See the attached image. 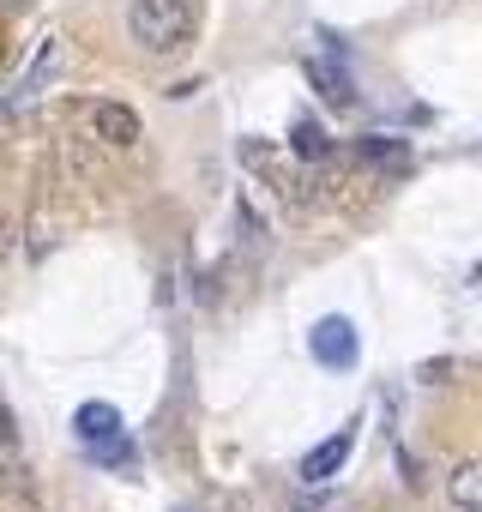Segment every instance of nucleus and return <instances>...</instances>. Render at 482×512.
I'll return each mask as SVG.
<instances>
[{
  "label": "nucleus",
  "mask_w": 482,
  "mask_h": 512,
  "mask_svg": "<svg viewBox=\"0 0 482 512\" xmlns=\"http://www.w3.org/2000/svg\"><path fill=\"white\" fill-rule=\"evenodd\" d=\"M55 55H61V49H55V43H43V61H37L31 73H25V85H19V97H37V85H43V79L55 73Z\"/></svg>",
  "instance_id": "7"
},
{
  "label": "nucleus",
  "mask_w": 482,
  "mask_h": 512,
  "mask_svg": "<svg viewBox=\"0 0 482 512\" xmlns=\"http://www.w3.org/2000/svg\"><path fill=\"white\" fill-rule=\"evenodd\" d=\"M91 133H97L103 145H133V139H139V115H133L127 103H97V109H91Z\"/></svg>",
  "instance_id": "5"
},
{
  "label": "nucleus",
  "mask_w": 482,
  "mask_h": 512,
  "mask_svg": "<svg viewBox=\"0 0 482 512\" xmlns=\"http://www.w3.org/2000/svg\"><path fill=\"white\" fill-rule=\"evenodd\" d=\"M446 494L458 512H482V458H464L452 476H446Z\"/></svg>",
  "instance_id": "6"
},
{
  "label": "nucleus",
  "mask_w": 482,
  "mask_h": 512,
  "mask_svg": "<svg viewBox=\"0 0 482 512\" xmlns=\"http://www.w3.org/2000/svg\"><path fill=\"white\" fill-rule=\"evenodd\" d=\"M7 253H13V217H0V266H7Z\"/></svg>",
  "instance_id": "11"
},
{
  "label": "nucleus",
  "mask_w": 482,
  "mask_h": 512,
  "mask_svg": "<svg viewBox=\"0 0 482 512\" xmlns=\"http://www.w3.org/2000/svg\"><path fill=\"white\" fill-rule=\"evenodd\" d=\"M127 31L145 55H175L193 37V0H133Z\"/></svg>",
  "instance_id": "1"
},
{
  "label": "nucleus",
  "mask_w": 482,
  "mask_h": 512,
  "mask_svg": "<svg viewBox=\"0 0 482 512\" xmlns=\"http://www.w3.org/2000/svg\"><path fill=\"white\" fill-rule=\"evenodd\" d=\"M350 452H356V434H350V428H338L332 440H320V446L302 458V482H332V476L350 464Z\"/></svg>",
  "instance_id": "4"
},
{
  "label": "nucleus",
  "mask_w": 482,
  "mask_h": 512,
  "mask_svg": "<svg viewBox=\"0 0 482 512\" xmlns=\"http://www.w3.org/2000/svg\"><path fill=\"white\" fill-rule=\"evenodd\" d=\"M296 151H302V157H326L332 145H326V133H320L314 121H302V127H296Z\"/></svg>",
  "instance_id": "8"
},
{
  "label": "nucleus",
  "mask_w": 482,
  "mask_h": 512,
  "mask_svg": "<svg viewBox=\"0 0 482 512\" xmlns=\"http://www.w3.org/2000/svg\"><path fill=\"white\" fill-rule=\"evenodd\" d=\"M314 79L326 85V97H332V103H350V97H356V91H350V79H344V73H332V67H314Z\"/></svg>",
  "instance_id": "9"
},
{
  "label": "nucleus",
  "mask_w": 482,
  "mask_h": 512,
  "mask_svg": "<svg viewBox=\"0 0 482 512\" xmlns=\"http://www.w3.org/2000/svg\"><path fill=\"white\" fill-rule=\"evenodd\" d=\"M308 350H314L320 368H356V362H362V338H356V326H350L344 314H326V320L308 332Z\"/></svg>",
  "instance_id": "3"
},
{
  "label": "nucleus",
  "mask_w": 482,
  "mask_h": 512,
  "mask_svg": "<svg viewBox=\"0 0 482 512\" xmlns=\"http://www.w3.org/2000/svg\"><path fill=\"white\" fill-rule=\"evenodd\" d=\"M73 434H79L103 464H115V458H121V434H127V428H121V410H115V404L91 398V404H79V410H73Z\"/></svg>",
  "instance_id": "2"
},
{
  "label": "nucleus",
  "mask_w": 482,
  "mask_h": 512,
  "mask_svg": "<svg viewBox=\"0 0 482 512\" xmlns=\"http://www.w3.org/2000/svg\"><path fill=\"white\" fill-rule=\"evenodd\" d=\"M13 446H19V422H13L7 398H0V452H13Z\"/></svg>",
  "instance_id": "10"
}]
</instances>
